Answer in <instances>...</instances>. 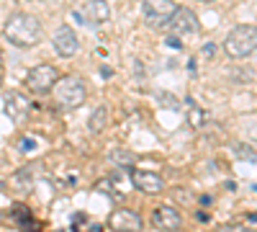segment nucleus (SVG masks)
<instances>
[{
    "mask_svg": "<svg viewBox=\"0 0 257 232\" xmlns=\"http://www.w3.org/2000/svg\"><path fill=\"white\" fill-rule=\"evenodd\" d=\"M167 29L173 31V34H178V36L196 34V31H198V16L193 13L190 8H178V11H175V16L170 18Z\"/></svg>",
    "mask_w": 257,
    "mask_h": 232,
    "instance_id": "8",
    "label": "nucleus"
},
{
    "mask_svg": "<svg viewBox=\"0 0 257 232\" xmlns=\"http://www.w3.org/2000/svg\"><path fill=\"white\" fill-rule=\"evenodd\" d=\"M203 54L211 57V54H213V44H206V47H203Z\"/></svg>",
    "mask_w": 257,
    "mask_h": 232,
    "instance_id": "18",
    "label": "nucleus"
},
{
    "mask_svg": "<svg viewBox=\"0 0 257 232\" xmlns=\"http://www.w3.org/2000/svg\"><path fill=\"white\" fill-rule=\"evenodd\" d=\"M0 191H6V181L3 178H0Z\"/></svg>",
    "mask_w": 257,
    "mask_h": 232,
    "instance_id": "19",
    "label": "nucleus"
},
{
    "mask_svg": "<svg viewBox=\"0 0 257 232\" xmlns=\"http://www.w3.org/2000/svg\"><path fill=\"white\" fill-rule=\"evenodd\" d=\"M90 11L95 13V21H105V18H108V6H105V0H93Z\"/></svg>",
    "mask_w": 257,
    "mask_h": 232,
    "instance_id": "14",
    "label": "nucleus"
},
{
    "mask_svg": "<svg viewBox=\"0 0 257 232\" xmlns=\"http://www.w3.org/2000/svg\"><path fill=\"white\" fill-rule=\"evenodd\" d=\"M59 80V70L54 65H47V62H41V65H34L26 75V88L34 93V96H47L54 91Z\"/></svg>",
    "mask_w": 257,
    "mask_h": 232,
    "instance_id": "5",
    "label": "nucleus"
},
{
    "mask_svg": "<svg viewBox=\"0 0 257 232\" xmlns=\"http://www.w3.org/2000/svg\"><path fill=\"white\" fill-rule=\"evenodd\" d=\"M108 121H111V111H108V106H105V103L95 106V111H93L90 119H88V129H90V134H100V132H105V129H108Z\"/></svg>",
    "mask_w": 257,
    "mask_h": 232,
    "instance_id": "11",
    "label": "nucleus"
},
{
    "mask_svg": "<svg viewBox=\"0 0 257 232\" xmlns=\"http://www.w3.org/2000/svg\"><path fill=\"white\" fill-rule=\"evenodd\" d=\"M180 224H183V217L175 206L162 204L152 212V227H157V229H180Z\"/></svg>",
    "mask_w": 257,
    "mask_h": 232,
    "instance_id": "9",
    "label": "nucleus"
},
{
    "mask_svg": "<svg viewBox=\"0 0 257 232\" xmlns=\"http://www.w3.org/2000/svg\"><path fill=\"white\" fill-rule=\"evenodd\" d=\"M13 183L18 186V191H24V194H26V191H31V181H29V176H26V173H24V176L18 173V176L13 178Z\"/></svg>",
    "mask_w": 257,
    "mask_h": 232,
    "instance_id": "15",
    "label": "nucleus"
},
{
    "mask_svg": "<svg viewBox=\"0 0 257 232\" xmlns=\"http://www.w3.org/2000/svg\"><path fill=\"white\" fill-rule=\"evenodd\" d=\"M108 160H111V163H116V165H121V168H123V165L128 168V165H134L137 155H134L132 150H126V147H118V144H113L111 150H108Z\"/></svg>",
    "mask_w": 257,
    "mask_h": 232,
    "instance_id": "12",
    "label": "nucleus"
},
{
    "mask_svg": "<svg viewBox=\"0 0 257 232\" xmlns=\"http://www.w3.org/2000/svg\"><path fill=\"white\" fill-rule=\"evenodd\" d=\"M11 209H13L11 214H13V219H16L18 224H26V227H36V224L31 222V214H29V206H26V204H13Z\"/></svg>",
    "mask_w": 257,
    "mask_h": 232,
    "instance_id": "13",
    "label": "nucleus"
},
{
    "mask_svg": "<svg viewBox=\"0 0 257 232\" xmlns=\"http://www.w3.org/2000/svg\"><path fill=\"white\" fill-rule=\"evenodd\" d=\"M88 98V88L80 75H64L57 80L54 86V101L62 109H77L82 106V101Z\"/></svg>",
    "mask_w": 257,
    "mask_h": 232,
    "instance_id": "3",
    "label": "nucleus"
},
{
    "mask_svg": "<svg viewBox=\"0 0 257 232\" xmlns=\"http://www.w3.org/2000/svg\"><path fill=\"white\" fill-rule=\"evenodd\" d=\"M21 144H24L21 150H26V152H31V150H34V139H29V137H26L24 142H21Z\"/></svg>",
    "mask_w": 257,
    "mask_h": 232,
    "instance_id": "17",
    "label": "nucleus"
},
{
    "mask_svg": "<svg viewBox=\"0 0 257 232\" xmlns=\"http://www.w3.org/2000/svg\"><path fill=\"white\" fill-rule=\"evenodd\" d=\"M224 52L231 59H244L254 54L257 52V26H249V24L234 26L224 39Z\"/></svg>",
    "mask_w": 257,
    "mask_h": 232,
    "instance_id": "2",
    "label": "nucleus"
},
{
    "mask_svg": "<svg viewBox=\"0 0 257 232\" xmlns=\"http://www.w3.org/2000/svg\"><path fill=\"white\" fill-rule=\"evenodd\" d=\"M0 86H3V72H0Z\"/></svg>",
    "mask_w": 257,
    "mask_h": 232,
    "instance_id": "20",
    "label": "nucleus"
},
{
    "mask_svg": "<svg viewBox=\"0 0 257 232\" xmlns=\"http://www.w3.org/2000/svg\"><path fill=\"white\" fill-rule=\"evenodd\" d=\"M132 183L137 191L149 194V196L165 191V178L160 173H152V171H132Z\"/></svg>",
    "mask_w": 257,
    "mask_h": 232,
    "instance_id": "7",
    "label": "nucleus"
},
{
    "mask_svg": "<svg viewBox=\"0 0 257 232\" xmlns=\"http://www.w3.org/2000/svg\"><path fill=\"white\" fill-rule=\"evenodd\" d=\"M108 227L111 229H132V232H137V229H142V217L137 212H132V209H116V212L111 214V219H108Z\"/></svg>",
    "mask_w": 257,
    "mask_h": 232,
    "instance_id": "10",
    "label": "nucleus"
},
{
    "mask_svg": "<svg viewBox=\"0 0 257 232\" xmlns=\"http://www.w3.org/2000/svg\"><path fill=\"white\" fill-rule=\"evenodd\" d=\"M178 3L175 0H142V16L149 29H165L170 18L175 16Z\"/></svg>",
    "mask_w": 257,
    "mask_h": 232,
    "instance_id": "4",
    "label": "nucleus"
},
{
    "mask_svg": "<svg viewBox=\"0 0 257 232\" xmlns=\"http://www.w3.org/2000/svg\"><path fill=\"white\" fill-rule=\"evenodd\" d=\"M52 44H54V52H57L59 57L70 59V57H75L77 49H80V39H77V34L72 31V26L64 24V26H59V29L54 31Z\"/></svg>",
    "mask_w": 257,
    "mask_h": 232,
    "instance_id": "6",
    "label": "nucleus"
},
{
    "mask_svg": "<svg viewBox=\"0 0 257 232\" xmlns=\"http://www.w3.org/2000/svg\"><path fill=\"white\" fill-rule=\"evenodd\" d=\"M0 65H3V54H0Z\"/></svg>",
    "mask_w": 257,
    "mask_h": 232,
    "instance_id": "21",
    "label": "nucleus"
},
{
    "mask_svg": "<svg viewBox=\"0 0 257 232\" xmlns=\"http://www.w3.org/2000/svg\"><path fill=\"white\" fill-rule=\"evenodd\" d=\"M167 44L173 47V49H180V39H178V34H175V36H170V39H167Z\"/></svg>",
    "mask_w": 257,
    "mask_h": 232,
    "instance_id": "16",
    "label": "nucleus"
},
{
    "mask_svg": "<svg viewBox=\"0 0 257 232\" xmlns=\"http://www.w3.org/2000/svg\"><path fill=\"white\" fill-rule=\"evenodd\" d=\"M3 36L11 41L13 47L29 49V47H36L39 41H41V36H44V26H41V21H39L34 13L18 11V13H13V16L6 21Z\"/></svg>",
    "mask_w": 257,
    "mask_h": 232,
    "instance_id": "1",
    "label": "nucleus"
}]
</instances>
